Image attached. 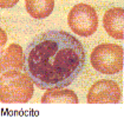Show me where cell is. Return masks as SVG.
<instances>
[{
  "instance_id": "4",
  "label": "cell",
  "mask_w": 124,
  "mask_h": 119,
  "mask_svg": "<svg viewBox=\"0 0 124 119\" xmlns=\"http://www.w3.org/2000/svg\"><path fill=\"white\" fill-rule=\"evenodd\" d=\"M67 22L73 33L89 37L93 34L98 27V17L92 6L87 4H77L70 11Z\"/></svg>"
},
{
  "instance_id": "10",
  "label": "cell",
  "mask_w": 124,
  "mask_h": 119,
  "mask_svg": "<svg viewBox=\"0 0 124 119\" xmlns=\"http://www.w3.org/2000/svg\"><path fill=\"white\" fill-rule=\"evenodd\" d=\"M17 2H18V0H12L10 2H6V1L2 0V1H0V4H1L0 6H1V7H10V6H13V5L17 4Z\"/></svg>"
},
{
  "instance_id": "6",
  "label": "cell",
  "mask_w": 124,
  "mask_h": 119,
  "mask_svg": "<svg viewBox=\"0 0 124 119\" xmlns=\"http://www.w3.org/2000/svg\"><path fill=\"white\" fill-rule=\"evenodd\" d=\"M105 31L110 37L123 40L124 38V9L115 7L106 11L103 18Z\"/></svg>"
},
{
  "instance_id": "5",
  "label": "cell",
  "mask_w": 124,
  "mask_h": 119,
  "mask_svg": "<svg viewBox=\"0 0 124 119\" xmlns=\"http://www.w3.org/2000/svg\"><path fill=\"white\" fill-rule=\"evenodd\" d=\"M121 98L122 91L119 85L108 79L96 82L87 93L89 104H117Z\"/></svg>"
},
{
  "instance_id": "7",
  "label": "cell",
  "mask_w": 124,
  "mask_h": 119,
  "mask_svg": "<svg viewBox=\"0 0 124 119\" xmlns=\"http://www.w3.org/2000/svg\"><path fill=\"white\" fill-rule=\"evenodd\" d=\"M24 70V51L19 45L12 44L1 55V71H20Z\"/></svg>"
},
{
  "instance_id": "9",
  "label": "cell",
  "mask_w": 124,
  "mask_h": 119,
  "mask_svg": "<svg viewBox=\"0 0 124 119\" xmlns=\"http://www.w3.org/2000/svg\"><path fill=\"white\" fill-rule=\"evenodd\" d=\"M26 11L32 18L43 19L48 17L54 7L53 0H26Z\"/></svg>"
},
{
  "instance_id": "11",
  "label": "cell",
  "mask_w": 124,
  "mask_h": 119,
  "mask_svg": "<svg viewBox=\"0 0 124 119\" xmlns=\"http://www.w3.org/2000/svg\"><path fill=\"white\" fill-rule=\"evenodd\" d=\"M1 34H2V39H1V46L5 44V32L4 31H1Z\"/></svg>"
},
{
  "instance_id": "8",
  "label": "cell",
  "mask_w": 124,
  "mask_h": 119,
  "mask_svg": "<svg viewBox=\"0 0 124 119\" xmlns=\"http://www.w3.org/2000/svg\"><path fill=\"white\" fill-rule=\"evenodd\" d=\"M43 104H77L78 97L71 90L63 89H52L47 90L46 93L41 97Z\"/></svg>"
},
{
  "instance_id": "1",
  "label": "cell",
  "mask_w": 124,
  "mask_h": 119,
  "mask_svg": "<svg viewBox=\"0 0 124 119\" xmlns=\"http://www.w3.org/2000/svg\"><path fill=\"white\" fill-rule=\"evenodd\" d=\"M82 43L64 31H47L30 43L24 52V70L39 89L69 86L83 71Z\"/></svg>"
},
{
  "instance_id": "3",
  "label": "cell",
  "mask_w": 124,
  "mask_h": 119,
  "mask_svg": "<svg viewBox=\"0 0 124 119\" xmlns=\"http://www.w3.org/2000/svg\"><path fill=\"white\" fill-rule=\"evenodd\" d=\"M123 47L117 44H102L91 52V65L104 74L118 73L123 70Z\"/></svg>"
},
{
  "instance_id": "2",
  "label": "cell",
  "mask_w": 124,
  "mask_h": 119,
  "mask_svg": "<svg viewBox=\"0 0 124 119\" xmlns=\"http://www.w3.org/2000/svg\"><path fill=\"white\" fill-rule=\"evenodd\" d=\"M33 84L26 72H4L0 78V100L2 103H27L33 94Z\"/></svg>"
}]
</instances>
